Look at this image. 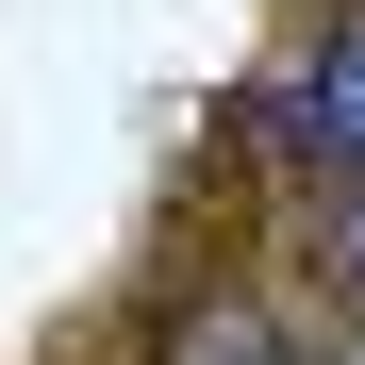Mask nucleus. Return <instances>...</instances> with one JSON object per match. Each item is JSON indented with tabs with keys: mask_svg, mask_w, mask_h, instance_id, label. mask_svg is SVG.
<instances>
[{
	"mask_svg": "<svg viewBox=\"0 0 365 365\" xmlns=\"http://www.w3.org/2000/svg\"><path fill=\"white\" fill-rule=\"evenodd\" d=\"M282 150H299V166H332L349 200H365V17H349L316 67L282 83Z\"/></svg>",
	"mask_w": 365,
	"mask_h": 365,
	"instance_id": "f257e3e1",
	"label": "nucleus"
},
{
	"mask_svg": "<svg viewBox=\"0 0 365 365\" xmlns=\"http://www.w3.org/2000/svg\"><path fill=\"white\" fill-rule=\"evenodd\" d=\"M182 365H282V349H266L250 316H200V332H182Z\"/></svg>",
	"mask_w": 365,
	"mask_h": 365,
	"instance_id": "f03ea898",
	"label": "nucleus"
},
{
	"mask_svg": "<svg viewBox=\"0 0 365 365\" xmlns=\"http://www.w3.org/2000/svg\"><path fill=\"white\" fill-rule=\"evenodd\" d=\"M332 266H349V282H365V200H349V232H332Z\"/></svg>",
	"mask_w": 365,
	"mask_h": 365,
	"instance_id": "7ed1b4c3",
	"label": "nucleus"
},
{
	"mask_svg": "<svg viewBox=\"0 0 365 365\" xmlns=\"http://www.w3.org/2000/svg\"><path fill=\"white\" fill-rule=\"evenodd\" d=\"M349 365H365V349H349Z\"/></svg>",
	"mask_w": 365,
	"mask_h": 365,
	"instance_id": "20e7f679",
	"label": "nucleus"
}]
</instances>
